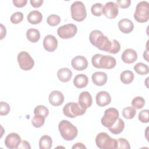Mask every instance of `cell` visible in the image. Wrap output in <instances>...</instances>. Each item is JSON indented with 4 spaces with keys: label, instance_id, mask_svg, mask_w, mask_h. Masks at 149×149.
I'll return each instance as SVG.
<instances>
[{
    "label": "cell",
    "instance_id": "cell-46",
    "mask_svg": "<svg viewBox=\"0 0 149 149\" xmlns=\"http://www.w3.org/2000/svg\"><path fill=\"white\" fill-rule=\"evenodd\" d=\"M148 51H147V49H146V51L144 52V53H143V58H144V59H146V61H147V62H148L149 61H148Z\"/></svg>",
    "mask_w": 149,
    "mask_h": 149
},
{
    "label": "cell",
    "instance_id": "cell-3",
    "mask_svg": "<svg viewBox=\"0 0 149 149\" xmlns=\"http://www.w3.org/2000/svg\"><path fill=\"white\" fill-rule=\"evenodd\" d=\"M58 129L62 137L66 141L73 140L78 133L77 127L67 120H62L59 123Z\"/></svg>",
    "mask_w": 149,
    "mask_h": 149
},
{
    "label": "cell",
    "instance_id": "cell-2",
    "mask_svg": "<svg viewBox=\"0 0 149 149\" xmlns=\"http://www.w3.org/2000/svg\"><path fill=\"white\" fill-rule=\"evenodd\" d=\"M91 63L95 68L111 69L115 66L116 61L112 56L97 54L92 57Z\"/></svg>",
    "mask_w": 149,
    "mask_h": 149
},
{
    "label": "cell",
    "instance_id": "cell-4",
    "mask_svg": "<svg viewBox=\"0 0 149 149\" xmlns=\"http://www.w3.org/2000/svg\"><path fill=\"white\" fill-rule=\"evenodd\" d=\"M95 144L101 149L117 148V140L111 137L107 133L101 132L95 137Z\"/></svg>",
    "mask_w": 149,
    "mask_h": 149
},
{
    "label": "cell",
    "instance_id": "cell-43",
    "mask_svg": "<svg viewBox=\"0 0 149 149\" xmlns=\"http://www.w3.org/2000/svg\"><path fill=\"white\" fill-rule=\"evenodd\" d=\"M43 0H30V2L31 5L34 8H39L40 7L42 3H43Z\"/></svg>",
    "mask_w": 149,
    "mask_h": 149
},
{
    "label": "cell",
    "instance_id": "cell-9",
    "mask_svg": "<svg viewBox=\"0 0 149 149\" xmlns=\"http://www.w3.org/2000/svg\"><path fill=\"white\" fill-rule=\"evenodd\" d=\"M17 62L20 68L23 70H30L34 65V61L26 51H22L17 55Z\"/></svg>",
    "mask_w": 149,
    "mask_h": 149
},
{
    "label": "cell",
    "instance_id": "cell-38",
    "mask_svg": "<svg viewBox=\"0 0 149 149\" xmlns=\"http://www.w3.org/2000/svg\"><path fill=\"white\" fill-rule=\"evenodd\" d=\"M118 146L117 148H130V146L129 141L124 138H119L117 140Z\"/></svg>",
    "mask_w": 149,
    "mask_h": 149
},
{
    "label": "cell",
    "instance_id": "cell-32",
    "mask_svg": "<svg viewBox=\"0 0 149 149\" xmlns=\"http://www.w3.org/2000/svg\"><path fill=\"white\" fill-rule=\"evenodd\" d=\"M45 118L41 115H34L31 120V123L35 127L39 128L43 126L45 123Z\"/></svg>",
    "mask_w": 149,
    "mask_h": 149
},
{
    "label": "cell",
    "instance_id": "cell-6",
    "mask_svg": "<svg viewBox=\"0 0 149 149\" xmlns=\"http://www.w3.org/2000/svg\"><path fill=\"white\" fill-rule=\"evenodd\" d=\"M71 16L77 22L83 21L87 16V12L84 4L81 1H75L70 6Z\"/></svg>",
    "mask_w": 149,
    "mask_h": 149
},
{
    "label": "cell",
    "instance_id": "cell-8",
    "mask_svg": "<svg viewBox=\"0 0 149 149\" xmlns=\"http://www.w3.org/2000/svg\"><path fill=\"white\" fill-rule=\"evenodd\" d=\"M119 118V111L115 108H109L104 112V116L101 119L102 126L105 127L112 126Z\"/></svg>",
    "mask_w": 149,
    "mask_h": 149
},
{
    "label": "cell",
    "instance_id": "cell-20",
    "mask_svg": "<svg viewBox=\"0 0 149 149\" xmlns=\"http://www.w3.org/2000/svg\"><path fill=\"white\" fill-rule=\"evenodd\" d=\"M91 79L95 85L102 86L107 83L108 76L105 72H96L92 74Z\"/></svg>",
    "mask_w": 149,
    "mask_h": 149
},
{
    "label": "cell",
    "instance_id": "cell-21",
    "mask_svg": "<svg viewBox=\"0 0 149 149\" xmlns=\"http://www.w3.org/2000/svg\"><path fill=\"white\" fill-rule=\"evenodd\" d=\"M57 77L62 82H68L72 77V72L67 68H61L57 72Z\"/></svg>",
    "mask_w": 149,
    "mask_h": 149
},
{
    "label": "cell",
    "instance_id": "cell-14",
    "mask_svg": "<svg viewBox=\"0 0 149 149\" xmlns=\"http://www.w3.org/2000/svg\"><path fill=\"white\" fill-rule=\"evenodd\" d=\"M43 47L48 52L54 51L58 47V40L56 38L51 34L46 36L43 40Z\"/></svg>",
    "mask_w": 149,
    "mask_h": 149
},
{
    "label": "cell",
    "instance_id": "cell-23",
    "mask_svg": "<svg viewBox=\"0 0 149 149\" xmlns=\"http://www.w3.org/2000/svg\"><path fill=\"white\" fill-rule=\"evenodd\" d=\"M42 15L37 10L31 11L27 16L28 22L32 24H39L42 20Z\"/></svg>",
    "mask_w": 149,
    "mask_h": 149
},
{
    "label": "cell",
    "instance_id": "cell-11",
    "mask_svg": "<svg viewBox=\"0 0 149 149\" xmlns=\"http://www.w3.org/2000/svg\"><path fill=\"white\" fill-rule=\"evenodd\" d=\"M118 5L113 2H108L103 6L102 14L109 19H115L118 15Z\"/></svg>",
    "mask_w": 149,
    "mask_h": 149
},
{
    "label": "cell",
    "instance_id": "cell-15",
    "mask_svg": "<svg viewBox=\"0 0 149 149\" xmlns=\"http://www.w3.org/2000/svg\"><path fill=\"white\" fill-rule=\"evenodd\" d=\"M48 100L52 105L58 107L63 104L64 101V95L61 91L54 90L49 94Z\"/></svg>",
    "mask_w": 149,
    "mask_h": 149
},
{
    "label": "cell",
    "instance_id": "cell-5",
    "mask_svg": "<svg viewBox=\"0 0 149 149\" xmlns=\"http://www.w3.org/2000/svg\"><path fill=\"white\" fill-rule=\"evenodd\" d=\"M148 2L147 1H141L139 2L136 7L134 13V19L139 23H145L149 18Z\"/></svg>",
    "mask_w": 149,
    "mask_h": 149
},
{
    "label": "cell",
    "instance_id": "cell-36",
    "mask_svg": "<svg viewBox=\"0 0 149 149\" xmlns=\"http://www.w3.org/2000/svg\"><path fill=\"white\" fill-rule=\"evenodd\" d=\"M10 110V107L9 104L6 102L1 101L0 102V115L1 116L8 115Z\"/></svg>",
    "mask_w": 149,
    "mask_h": 149
},
{
    "label": "cell",
    "instance_id": "cell-35",
    "mask_svg": "<svg viewBox=\"0 0 149 149\" xmlns=\"http://www.w3.org/2000/svg\"><path fill=\"white\" fill-rule=\"evenodd\" d=\"M23 19V14L21 12H16L13 13L10 18V22L13 24H18Z\"/></svg>",
    "mask_w": 149,
    "mask_h": 149
},
{
    "label": "cell",
    "instance_id": "cell-40",
    "mask_svg": "<svg viewBox=\"0 0 149 149\" xmlns=\"http://www.w3.org/2000/svg\"><path fill=\"white\" fill-rule=\"evenodd\" d=\"M131 3V1L130 0H118L116 1V4L118 6L122 9L127 8L129 7Z\"/></svg>",
    "mask_w": 149,
    "mask_h": 149
},
{
    "label": "cell",
    "instance_id": "cell-45",
    "mask_svg": "<svg viewBox=\"0 0 149 149\" xmlns=\"http://www.w3.org/2000/svg\"><path fill=\"white\" fill-rule=\"evenodd\" d=\"M72 148L73 149H75V148L82 149V148H86V147L81 143H76L72 146Z\"/></svg>",
    "mask_w": 149,
    "mask_h": 149
},
{
    "label": "cell",
    "instance_id": "cell-27",
    "mask_svg": "<svg viewBox=\"0 0 149 149\" xmlns=\"http://www.w3.org/2000/svg\"><path fill=\"white\" fill-rule=\"evenodd\" d=\"M120 81L125 84L131 83L134 79V74L130 70H124L120 75Z\"/></svg>",
    "mask_w": 149,
    "mask_h": 149
},
{
    "label": "cell",
    "instance_id": "cell-13",
    "mask_svg": "<svg viewBox=\"0 0 149 149\" xmlns=\"http://www.w3.org/2000/svg\"><path fill=\"white\" fill-rule=\"evenodd\" d=\"M71 65L74 69L81 71L87 68L88 61L84 56L78 55L72 59L71 61Z\"/></svg>",
    "mask_w": 149,
    "mask_h": 149
},
{
    "label": "cell",
    "instance_id": "cell-41",
    "mask_svg": "<svg viewBox=\"0 0 149 149\" xmlns=\"http://www.w3.org/2000/svg\"><path fill=\"white\" fill-rule=\"evenodd\" d=\"M12 2L14 5L17 8H22L24 6L27 2V0H13Z\"/></svg>",
    "mask_w": 149,
    "mask_h": 149
},
{
    "label": "cell",
    "instance_id": "cell-25",
    "mask_svg": "<svg viewBox=\"0 0 149 149\" xmlns=\"http://www.w3.org/2000/svg\"><path fill=\"white\" fill-rule=\"evenodd\" d=\"M27 40L33 43L37 42L40 38V33L36 29H29L26 32Z\"/></svg>",
    "mask_w": 149,
    "mask_h": 149
},
{
    "label": "cell",
    "instance_id": "cell-37",
    "mask_svg": "<svg viewBox=\"0 0 149 149\" xmlns=\"http://www.w3.org/2000/svg\"><path fill=\"white\" fill-rule=\"evenodd\" d=\"M149 117L148 109H143L139 113L138 118L142 123H148Z\"/></svg>",
    "mask_w": 149,
    "mask_h": 149
},
{
    "label": "cell",
    "instance_id": "cell-31",
    "mask_svg": "<svg viewBox=\"0 0 149 149\" xmlns=\"http://www.w3.org/2000/svg\"><path fill=\"white\" fill-rule=\"evenodd\" d=\"M34 115H41L47 118L49 114V110L45 106L40 105L34 108Z\"/></svg>",
    "mask_w": 149,
    "mask_h": 149
},
{
    "label": "cell",
    "instance_id": "cell-22",
    "mask_svg": "<svg viewBox=\"0 0 149 149\" xmlns=\"http://www.w3.org/2000/svg\"><path fill=\"white\" fill-rule=\"evenodd\" d=\"M88 83V79L86 74H77L73 79V84L76 88H81L86 87Z\"/></svg>",
    "mask_w": 149,
    "mask_h": 149
},
{
    "label": "cell",
    "instance_id": "cell-1",
    "mask_svg": "<svg viewBox=\"0 0 149 149\" xmlns=\"http://www.w3.org/2000/svg\"><path fill=\"white\" fill-rule=\"evenodd\" d=\"M89 40L91 44L100 50L108 52H109L112 44V41H109L108 38L98 30H94L91 31Z\"/></svg>",
    "mask_w": 149,
    "mask_h": 149
},
{
    "label": "cell",
    "instance_id": "cell-12",
    "mask_svg": "<svg viewBox=\"0 0 149 149\" xmlns=\"http://www.w3.org/2000/svg\"><path fill=\"white\" fill-rule=\"evenodd\" d=\"M20 136L16 133H11L7 135L5 139V144L9 149L17 148L21 142Z\"/></svg>",
    "mask_w": 149,
    "mask_h": 149
},
{
    "label": "cell",
    "instance_id": "cell-34",
    "mask_svg": "<svg viewBox=\"0 0 149 149\" xmlns=\"http://www.w3.org/2000/svg\"><path fill=\"white\" fill-rule=\"evenodd\" d=\"M103 6L100 3H96L92 5L91 8V12L92 14L95 16H100L102 14Z\"/></svg>",
    "mask_w": 149,
    "mask_h": 149
},
{
    "label": "cell",
    "instance_id": "cell-29",
    "mask_svg": "<svg viewBox=\"0 0 149 149\" xmlns=\"http://www.w3.org/2000/svg\"><path fill=\"white\" fill-rule=\"evenodd\" d=\"M136 113V109L132 107H127L123 109L122 110V115L123 116L127 119H133Z\"/></svg>",
    "mask_w": 149,
    "mask_h": 149
},
{
    "label": "cell",
    "instance_id": "cell-7",
    "mask_svg": "<svg viewBox=\"0 0 149 149\" xmlns=\"http://www.w3.org/2000/svg\"><path fill=\"white\" fill-rule=\"evenodd\" d=\"M86 110L83 109L79 103L69 102L66 104L63 108V114L69 118H74L78 116L83 115L85 113Z\"/></svg>",
    "mask_w": 149,
    "mask_h": 149
},
{
    "label": "cell",
    "instance_id": "cell-10",
    "mask_svg": "<svg viewBox=\"0 0 149 149\" xmlns=\"http://www.w3.org/2000/svg\"><path fill=\"white\" fill-rule=\"evenodd\" d=\"M77 27L74 24H67L58 27L57 34L62 39H69L73 37L77 33Z\"/></svg>",
    "mask_w": 149,
    "mask_h": 149
},
{
    "label": "cell",
    "instance_id": "cell-26",
    "mask_svg": "<svg viewBox=\"0 0 149 149\" xmlns=\"http://www.w3.org/2000/svg\"><path fill=\"white\" fill-rule=\"evenodd\" d=\"M52 146V138L48 135L42 136L39 140V147L40 149H49Z\"/></svg>",
    "mask_w": 149,
    "mask_h": 149
},
{
    "label": "cell",
    "instance_id": "cell-17",
    "mask_svg": "<svg viewBox=\"0 0 149 149\" xmlns=\"http://www.w3.org/2000/svg\"><path fill=\"white\" fill-rule=\"evenodd\" d=\"M97 104L100 107H105L111 103V97L110 94L105 91L98 92L95 97Z\"/></svg>",
    "mask_w": 149,
    "mask_h": 149
},
{
    "label": "cell",
    "instance_id": "cell-30",
    "mask_svg": "<svg viewBox=\"0 0 149 149\" xmlns=\"http://www.w3.org/2000/svg\"><path fill=\"white\" fill-rule=\"evenodd\" d=\"M145 105V100L142 97L137 96L134 98L132 101V107L136 109H140L143 108Z\"/></svg>",
    "mask_w": 149,
    "mask_h": 149
},
{
    "label": "cell",
    "instance_id": "cell-42",
    "mask_svg": "<svg viewBox=\"0 0 149 149\" xmlns=\"http://www.w3.org/2000/svg\"><path fill=\"white\" fill-rule=\"evenodd\" d=\"M17 148H22V149H30L31 146L29 143L26 140L21 141L19 146H18Z\"/></svg>",
    "mask_w": 149,
    "mask_h": 149
},
{
    "label": "cell",
    "instance_id": "cell-16",
    "mask_svg": "<svg viewBox=\"0 0 149 149\" xmlns=\"http://www.w3.org/2000/svg\"><path fill=\"white\" fill-rule=\"evenodd\" d=\"M93 102L92 97L90 93L88 91H83L81 92L79 97V105L85 110L90 108Z\"/></svg>",
    "mask_w": 149,
    "mask_h": 149
},
{
    "label": "cell",
    "instance_id": "cell-24",
    "mask_svg": "<svg viewBox=\"0 0 149 149\" xmlns=\"http://www.w3.org/2000/svg\"><path fill=\"white\" fill-rule=\"evenodd\" d=\"M124 128L125 122L122 119L118 118L112 126L108 127V130L113 134H118L123 132Z\"/></svg>",
    "mask_w": 149,
    "mask_h": 149
},
{
    "label": "cell",
    "instance_id": "cell-28",
    "mask_svg": "<svg viewBox=\"0 0 149 149\" xmlns=\"http://www.w3.org/2000/svg\"><path fill=\"white\" fill-rule=\"evenodd\" d=\"M134 70L137 74L140 75L147 74L149 72L148 65L142 62H139L136 63L134 66Z\"/></svg>",
    "mask_w": 149,
    "mask_h": 149
},
{
    "label": "cell",
    "instance_id": "cell-18",
    "mask_svg": "<svg viewBox=\"0 0 149 149\" xmlns=\"http://www.w3.org/2000/svg\"><path fill=\"white\" fill-rule=\"evenodd\" d=\"M122 60L126 63H133L137 59V54L135 50L132 48L126 49L122 54Z\"/></svg>",
    "mask_w": 149,
    "mask_h": 149
},
{
    "label": "cell",
    "instance_id": "cell-44",
    "mask_svg": "<svg viewBox=\"0 0 149 149\" xmlns=\"http://www.w3.org/2000/svg\"><path fill=\"white\" fill-rule=\"evenodd\" d=\"M6 33V30L5 27L2 24H1V38H0L1 40L3 39L5 37Z\"/></svg>",
    "mask_w": 149,
    "mask_h": 149
},
{
    "label": "cell",
    "instance_id": "cell-33",
    "mask_svg": "<svg viewBox=\"0 0 149 149\" xmlns=\"http://www.w3.org/2000/svg\"><path fill=\"white\" fill-rule=\"evenodd\" d=\"M47 22L51 26H56L60 23L61 18L57 15L52 14L48 16Z\"/></svg>",
    "mask_w": 149,
    "mask_h": 149
},
{
    "label": "cell",
    "instance_id": "cell-19",
    "mask_svg": "<svg viewBox=\"0 0 149 149\" xmlns=\"http://www.w3.org/2000/svg\"><path fill=\"white\" fill-rule=\"evenodd\" d=\"M118 27L122 33L129 34L133 30L134 24L132 20L128 19H122L118 22Z\"/></svg>",
    "mask_w": 149,
    "mask_h": 149
},
{
    "label": "cell",
    "instance_id": "cell-39",
    "mask_svg": "<svg viewBox=\"0 0 149 149\" xmlns=\"http://www.w3.org/2000/svg\"><path fill=\"white\" fill-rule=\"evenodd\" d=\"M120 49V45L119 42L116 40L113 39L112 40V44L109 51V53L112 54H116L119 52Z\"/></svg>",
    "mask_w": 149,
    "mask_h": 149
}]
</instances>
